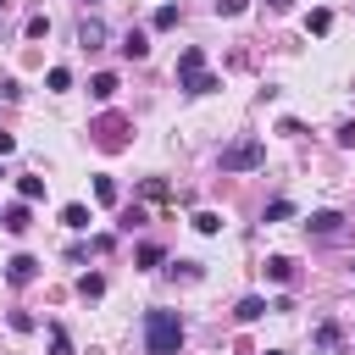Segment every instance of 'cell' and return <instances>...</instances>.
Returning <instances> with one entry per match:
<instances>
[{
	"instance_id": "1",
	"label": "cell",
	"mask_w": 355,
	"mask_h": 355,
	"mask_svg": "<svg viewBox=\"0 0 355 355\" xmlns=\"http://www.w3.org/2000/svg\"><path fill=\"white\" fill-rule=\"evenodd\" d=\"M178 344H183L178 311H144V349L150 355H178Z\"/></svg>"
},
{
	"instance_id": "2",
	"label": "cell",
	"mask_w": 355,
	"mask_h": 355,
	"mask_svg": "<svg viewBox=\"0 0 355 355\" xmlns=\"http://www.w3.org/2000/svg\"><path fill=\"white\" fill-rule=\"evenodd\" d=\"M216 161H222V172H255V166L266 161V144L250 133V139H233V144H222V155H216Z\"/></svg>"
},
{
	"instance_id": "3",
	"label": "cell",
	"mask_w": 355,
	"mask_h": 355,
	"mask_svg": "<svg viewBox=\"0 0 355 355\" xmlns=\"http://www.w3.org/2000/svg\"><path fill=\"white\" fill-rule=\"evenodd\" d=\"M89 133H94V144H100V150H111V155H116V150H128V133H133V128H128L122 116H100Z\"/></svg>"
},
{
	"instance_id": "4",
	"label": "cell",
	"mask_w": 355,
	"mask_h": 355,
	"mask_svg": "<svg viewBox=\"0 0 355 355\" xmlns=\"http://www.w3.org/2000/svg\"><path fill=\"white\" fill-rule=\"evenodd\" d=\"M33 277H39V261H33V255H11V261H6V283L22 288V283H33Z\"/></svg>"
},
{
	"instance_id": "5",
	"label": "cell",
	"mask_w": 355,
	"mask_h": 355,
	"mask_svg": "<svg viewBox=\"0 0 355 355\" xmlns=\"http://www.w3.org/2000/svg\"><path fill=\"white\" fill-rule=\"evenodd\" d=\"M116 50H122V55H128V61H144V55H150V33H144V28H128V33H122V44H116Z\"/></svg>"
},
{
	"instance_id": "6",
	"label": "cell",
	"mask_w": 355,
	"mask_h": 355,
	"mask_svg": "<svg viewBox=\"0 0 355 355\" xmlns=\"http://www.w3.org/2000/svg\"><path fill=\"white\" fill-rule=\"evenodd\" d=\"M305 227H311L316 239H333V233L344 227V216H338V211H311V222H305Z\"/></svg>"
},
{
	"instance_id": "7",
	"label": "cell",
	"mask_w": 355,
	"mask_h": 355,
	"mask_svg": "<svg viewBox=\"0 0 355 355\" xmlns=\"http://www.w3.org/2000/svg\"><path fill=\"white\" fill-rule=\"evenodd\" d=\"M194 72H205V50H200V44H189V50L178 55V83H183V78H194Z\"/></svg>"
},
{
	"instance_id": "8",
	"label": "cell",
	"mask_w": 355,
	"mask_h": 355,
	"mask_svg": "<svg viewBox=\"0 0 355 355\" xmlns=\"http://www.w3.org/2000/svg\"><path fill=\"white\" fill-rule=\"evenodd\" d=\"M89 94H94L100 105H111V100H116V72H94V78H89Z\"/></svg>"
},
{
	"instance_id": "9",
	"label": "cell",
	"mask_w": 355,
	"mask_h": 355,
	"mask_svg": "<svg viewBox=\"0 0 355 355\" xmlns=\"http://www.w3.org/2000/svg\"><path fill=\"white\" fill-rule=\"evenodd\" d=\"M28 222H33V216H28V200H22V205H6V211H0V227H6V233H28Z\"/></svg>"
},
{
	"instance_id": "10",
	"label": "cell",
	"mask_w": 355,
	"mask_h": 355,
	"mask_svg": "<svg viewBox=\"0 0 355 355\" xmlns=\"http://www.w3.org/2000/svg\"><path fill=\"white\" fill-rule=\"evenodd\" d=\"M233 316H239V322L250 327V322H261V316H266V300H261V294H244V300L233 305Z\"/></svg>"
},
{
	"instance_id": "11",
	"label": "cell",
	"mask_w": 355,
	"mask_h": 355,
	"mask_svg": "<svg viewBox=\"0 0 355 355\" xmlns=\"http://www.w3.org/2000/svg\"><path fill=\"white\" fill-rule=\"evenodd\" d=\"M327 28H333V11H327V6H316V11L305 17V33H316V39H322Z\"/></svg>"
},
{
	"instance_id": "12",
	"label": "cell",
	"mask_w": 355,
	"mask_h": 355,
	"mask_svg": "<svg viewBox=\"0 0 355 355\" xmlns=\"http://www.w3.org/2000/svg\"><path fill=\"white\" fill-rule=\"evenodd\" d=\"M78 39H83V44L94 50V44L105 39V22H100V17H83V28H78Z\"/></svg>"
},
{
	"instance_id": "13",
	"label": "cell",
	"mask_w": 355,
	"mask_h": 355,
	"mask_svg": "<svg viewBox=\"0 0 355 355\" xmlns=\"http://www.w3.org/2000/svg\"><path fill=\"white\" fill-rule=\"evenodd\" d=\"M178 89H189V94H211V89H222V83H216L211 72H194V78H183Z\"/></svg>"
},
{
	"instance_id": "14",
	"label": "cell",
	"mask_w": 355,
	"mask_h": 355,
	"mask_svg": "<svg viewBox=\"0 0 355 355\" xmlns=\"http://www.w3.org/2000/svg\"><path fill=\"white\" fill-rule=\"evenodd\" d=\"M61 222H67L72 233H83V227H89V205H61Z\"/></svg>"
},
{
	"instance_id": "15",
	"label": "cell",
	"mask_w": 355,
	"mask_h": 355,
	"mask_svg": "<svg viewBox=\"0 0 355 355\" xmlns=\"http://www.w3.org/2000/svg\"><path fill=\"white\" fill-rule=\"evenodd\" d=\"M266 277H272V283H288V277H294V261H288V255H272V261H266Z\"/></svg>"
},
{
	"instance_id": "16",
	"label": "cell",
	"mask_w": 355,
	"mask_h": 355,
	"mask_svg": "<svg viewBox=\"0 0 355 355\" xmlns=\"http://www.w3.org/2000/svg\"><path fill=\"white\" fill-rule=\"evenodd\" d=\"M78 294H83V300H100V294H105V277H100V272H83V277H78Z\"/></svg>"
},
{
	"instance_id": "17",
	"label": "cell",
	"mask_w": 355,
	"mask_h": 355,
	"mask_svg": "<svg viewBox=\"0 0 355 355\" xmlns=\"http://www.w3.org/2000/svg\"><path fill=\"white\" fill-rule=\"evenodd\" d=\"M17 194L22 200H44V178H17Z\"/></svg>"
},
{
	"instance_id": "18",
	"label": "cell",
	"mask_w": 355,
	"mask_h": 355,
	"mask_svg": "<svg viewBox=\"0 0 355 355\" xmlns=\"http://www.w3.org/2000/svg\"><path fill=\"white\" fill-rule=\"evenodd\" d=\"M194 233H222V216L216 211H194Z\"/></svg>"
},
{
	"instance_id": "19",
	"label": "cell",
	"mask_w": 355,
	"mask_h": 355,
	"mask_svg": "<svg viewBox=\"0 0 355 355\" xmlns=\"http://www.w3.org/2000/svg\"><path fill=\"white\" fill-rule=\"evenodd\" d=\"M50 355H72V344H67V327H61V322H50Z\"/></svg>"
},
{
	"instance_id": "20",
	"label": "cell",
	"mask_w": 355,
	"mask_h": 355,
	"mask_svg": "<svg viewBox=\"0 0 355 355\" xmlns=\"http://www.w3.org/2000/svg\"><path fill=\"white\" fill-rule=\"evenodd\" d=\"M44 83L61 94V89H72V72H67V67H50V72H44Z\"/></svg>"
},
{
	"instance_id": "21",
	"label": "cell",
	"mask_w": 355,
	"mask_h": 355,
	"mask_svg": "<svg viewBox=\"0 0 355 355\" xmlns=\"http://www.w3.org/2000/svg\"><path fill=\"white\" fill-rule=\"evenodd\" d=\"M94 200H100V205H116V183H111V178H94Z\"/></svg>"
},
{
	"instance_id": "22",
	"label": "cell",
	"mask_w": 355,
	"mask_h": 355,
	"mask_svg": "<svg viewBox=\"0 0 355 355\" xmlns=\"http://www.w3.org/2000/svg\"><path fill=\"white\" fill-rule=\"evenodd\" d=\"M316 344H322V349H338V322H322V327H316Z\"/></svg>"
},
{
	"instance_id": "23",
	"label": "cell",
	"mask_w": 355,
	"mask_h": 355,
	"mask_svg": "<svg viewBox=\"0 0 355 355\" xmlns=\"http://www.w3.org/2000/svg\"><path fill=\"white\" fill-rule=\"evenodd\" d=\"M250 0H216V17H244Z\"/></svg>"
},
{
	"instance_id": "24",
	"label": "cell",
	"mask_w": 355,
	"mask_h": 355,
	"mask_svg": "<svg viewBox=\"0 0 355 355\" xmlns=\"http://www.w3.org/2000/svg\"><path fill=\"white\" fill-rule=\"evenodd\" d=\"M283 216H294V205H288V200H272V205H266V222H283Z\"/></svg>"
},
{
	"instance_id": "25",
	"label": "cell",
	"mask_w": 355,
	"mask_h": 355,
	"mask_svg": "<svg viewBox=\"0 0 355 355\" xmlns=\"http://www.w3.org/2000/svg\"><path fill=\"white\" fill-rule=\"evenodd\" d=\"M139 266H161V244H139Z\"/></svg>"
},
{
	"instance_id": "26",
	"label": "cell",
	"mask_w": 355,
	"mask_h": 355,
	"mask_svg": "<svg viewBox=\"0 0 355 355\" xmlns=\"http://www.w3.org/2000/svg\"><path fill=\"white\" fill-rule=\"evenodd\" d=\"M172 277H189V283H194V277H200V261H172Z\"/></svg>"
},
{
	"instance_id": "27",
	"label": "cell",
	"mask_w": 355,
	"mask_h": 355,
	"mask_svg": "<svg viewBox=\"0 0 355 355\" xmlns=\"http://www.w3.org/2000/svg\"><path fill=\"white\" fill-rule=\"evenodd\" d=\"M155 28H178V6H161L155 11Z\"/></svg>"
},
{
	"instance_id": "28",
	"label": "cell",
	"mask_w": 355,
	"mask_h": 355,
	"mask_svg": "<svg viewBox=\"0 0 355 355\" xmlns=\"http://www.w3.org/2000/svg\"><path fill=\"white\" fill-rule=\"evenodd\" d=\"M50 33V17H28V39H44Z\"/></svg>"
},
{
	"instance_id": "29",
	"label": "cell",
	"mask_w": 355,
	"mask_h": 355,
	"mask_svg": "<svg viewBox=\"0 0 355 355\" xmlns=\"http://www.w3.org/2000/svg\"><path fill=\"white\" fill-rule=\"evenodd\" d=\"M333 139H338V144H344V150H355V122H344V128H338V133H333Z\"/></svg>"
},
{
	"instance_id": "30",
	"label": "cell",
	"mask_w": 355,
	"mask_h": 355,
	"mask_svg": "<svg viewBox=\"0 0 355 355\" xmlns=\"http://www.w3.org/2000/svg\"><path fill=\"white\" fill-rule=\"evenodd\" d=\"M11 150H17V139H11V133H0V155H11Z\"/></svg>"
},
{
	"instance_id": "31",
	"label": "cell",
	"mask_w": 355,
	"mask_h": 355,
	"mask_svg": "<svg viewBox=\"0 0 355 355\" xmlns=\"http://www.w3.org/2000/svg\"><path fill=\"white\" fill-rule=\"evenodd\" d=\"M288 6H294V0H272V11H288Z\"/></svg>"
},
{
	"instance_id": "32",
	"label": "cell",
	"mask_w": 355,
	"mask_h": 355,
	"mask_svg": "<svg viewBox=\"0 0 355 355\" xmlns=\"http://www.w3.org/2000/svg\"><path fill=\"white\" fill-rule=\"evenodd\" d=\"M261 355H283V349H261Z\"/></svg>"
},
{
	"instance_id": "33",
	"label": "cell",
	"mask_w": 355,
	"mask_h": 355,
	"mask_svg": "<svg viewBox=\"0 0 355 355\" xmlns=\"http://www.w3.org/2000/svg\"><path fill=\"white\" fill-rule=\"evenodd\" d=\"M6 6H11V0H0V11H6Z\"/></svg>"
},
{
	"instance_id": "34",
	"label": "cell",
	"mask_w": 355,
	"mask_h": 355,
	"mask_svg": "<svg viewBox=\"0 0 355 355\" xmlns=\"http://www.w3.org/2000/svg\"><path fill=\"white\" fill-rule=\"evenodd\" d=\"M89 6H100V0H89Z\"/></svg>"
}]
</instances>
